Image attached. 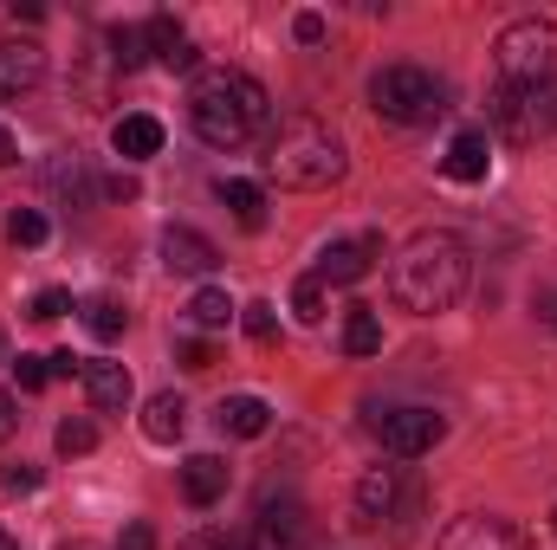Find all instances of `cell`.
Instances as JSON below:
<instances>
[{"label": "cell", "instance_id": "484cf974", "mask_svg": "<svg viewBox=\"0 0 557 550\" xmlns=\"http://www.w3.org/2000/svg\"><path fill=\"white\" fill-rule=\"evenodd\" d=\"M143 59H149V33L143 26H111V65L117 72H137Z\"/></svg>", "mask_w": 557, "mask_h": 550}, {"label": "cell", "instance_id": "52a82bcc", "mask_svg": "<svg viewBox=\"0 0 557 550\" xmlns=\"http://www.w3.org/2000/svg\"><path fill=\"white\" fill-rule=\"evenodd\" d=\"M370 434L383 440L389 460H421V453H434L447 440V421L434 409H383L370 414Z\"/></svg>", "mask_w": 557, "mask_h": 550}, {"label": "cell", "instance_id": "1f68e13d", "mask_svg": "<svg viewBox=\"0 0 557 550\" xmlns=\"http://www.w3.org/2000/svg\"><path fill=\"white\" fill-rule=\"evenodd\" d=\"M65 311H72V291H59V285L33 298V317H39V324H52V317H65Z\"/></svg>", "mask_w": 557, "mask_h": 550}, {"label": "cell", "instance_id": "e0dca14e", "mask_svg": "<svg viewBox=\"0 0 557 550\" xmlns=\"http://www.w3.org/2000/svg\"><path fill=\"white\" fill-rule=\"evenodd\" d=\"M214 421H221V434H234V440H260V434L273 427V409H267L260 396H227V402L214 409Z\"/></svg>", "mask_w": 557, "mask_h": 550}, {"label": "cell", "instance_id": "7bdbcfd3", "mask_svg": "<svg viewBox=\"0 0 557 550\" xmlns=\"http://www.w3.org/2000/svg\"><path fill=\"white\" fill-rule=\"evenodd\" d=\"M0 550H13V545H7V532H0Z\"/></svg>", "mask_w": 557, "mask_h": 550}, {"label": "cell", "instance_id": "603a6c76", "mask_svg": "<svg viewBox=\"0 0 557 550\" xmlns=\"http://www.w3.org/2000/svg\"><path fill=\"white\" fill-rule=\"evenodd\" d=\"M227 317H234V304H227L221 285H201V291L188 298V324H195V330H221Z\"/></svg>", "mask_w": 557, "mask_h": 550}, {"label": "cell", "instance_id": "ffe728a7", "mask_svg": "<svg viewBox=\"0 0 557 550\" xmlns=\"http://www.w3.org/2000/svg\"><path fill=\"white\" fill-rule=\"evenodd\" d=\"M182 427H188V402H182V396H156V402L143 409V434H149L156 447L182 440Z\"/></svg>", "mask_w": 557, "mask_h": 550}, {"label": "cell", "instance_id": "44dd1931", "mask_svg": "<svg viewBox=\"0 0 557 550\" xmlns=\"http://www.w3.org/2000/svg\"><path fill=\"white\" fill-rule=\"evenodd\" d=\"M214 195L234 208V221H240V227H260V221H267V188H260V182H240V175H227Z\"/></svg>", "mask_w": 557, "mask_h": 550}, {"label": "cell", "instance_id": "7c38bea8", "mask_svg": "<svg viewBox=\"0 0 557 550\" xmlns=\"http://www.w3.org/2000/svg\"><path fill=\"white\" fill-rule=\"evenodd\" d=\"M78 383H85V396H91V409H98V414L131 409V370H124V363H111V357H91V363L78 370Z\"/></svg>", "mask_w": 557, "mask_h": 550}, {"label": "cell", "instance_id": "8fae6325", "mask_svg": "<svg viewBox=\"0 0 557 550\" xmlns=\"http://www.w3.org/2000/svg\"><path fill=\"white\" fill-rule=\"evenodd\" d=\"M376 253H383L376 234H363V240H331V247L318 253V278H324V285H357V278L370 273Z\"/></svg>", "mask_w": 557, "mask_h": 550}, {"label": "cell", "instance_id": "83f0119b", "mask_svg": "<svg viewBox=\"0 0 557 550\" xmlns=\"http://www.w3.org/2000/svg\"><path fill=\"white\" fill-rule=\"evenodd\" d=\"M46 234H52V227H46L39 208H13V214H7V240H13V247H46Z\"/></svg>", "mask_w": 557, "mask_h": 550}, {"label": "cell", "instance_id": "f546056e", "mask_svg": "<svg viewBox=\"0 0 557 550\" xmlns=\"http://www.w3.org/2000/svg\"><path fill=\"white\" fill-rule=\"evenodd\" d=\"M240 330H247L253 343H273V337H278V311L267 304V298H260V304H247V311H240Z\"/></svg>", "mask_w": 557, "mask_h": 550}, {"label": "cell", "instance_id": "8d00e7d4", "mask_svg": "<svg viewBox=\"0 0 557 550\" xmlns=\"http://www.w3.org/2000/svg\"><path fill=\"white\" fill-rule=\"evenodd\" d=\"M0 486H7V492H33V486H39V473H33V466H7V473H0Z\"/></svg>", "mask_w": 557, "mask_h": 550}, {"label": "cell", "instance_id": "4fadbf2b", "mask_svg": "<svg viewBox=\"0 0 557 550\" xmlns=\"http://www.w3.org/2000/svg\"><path fill=\"white\" fill-rule=\"evenodd\" d=\"M143 33H149V52H156L169 72H195V65H201V52H195V39L182 33V20H175V13H149V20H143Z\"/></svg>", "mask_w": 557, "mask_h": 550}, {"label": "cell", "instance_id": "cb8c5ba5", "mask_svg": "<svg viewBox=\"0 0 557 550\" xmlns=\"http://www.w3.org/2000/svg\"><path fill=\"white\" fill-rule=\"evenodd\" d=\"M124 324H131V311H124L117 298H91V304H85V330H91L98 343H117Z\"/></svg>", "mask_w": 557, "mask_h": 550}, {"label": "cell", "instance_id": "f1b7e54d", "mask_svg": "<svg viewBox=\"0 0 557 550\" xmlns=\"http://www.w3.org/2000/svg\"><path fill=\"white\" fill-rule=\"evenodd\" d=\"M52 447H59L65 460H78V453H91V447H98V427H91L85 414H72V421H59V434H52Z\"/></svg>", "mask_w": 557, "mask_h": 550}, {"label": "cell", "instance_id": "4316f807", "mask_svg": "<svg viewBox=\"0 0 557 550\" xmlns=\"http://www.w3.org/2000/svg\"><path fill=\"white\" fill-rule=\"evenodd\" d=\"M292 317H298V324H324V278L318 273H305L292 285Z\"/></svg>", "mask_w": 557, "mask_h": 550}, {"label": "cell", "instance_id": "5b68a950", "mask_svg": "<svg viewBox=\"0 0 557 550\" xmlns=\"http://www.w3.org/2000/svg\"><path fill=\"white\" fill-rule=\"evenodd\" d=\"M370 111L396 130H421L447 111V85L428 72V65H383L370 78Z\"/></svg>", "mask_w": 557, "mask_h": 550}, {"label": "cell", "instance_id": "7402d4cb", "mask_svg": "<svg viewBox=\"0 0 557 550\" xmlns=\"http://www.w3.org/2000/svg\"><path fill=\"white\" fill-rule=\"evenodd\" d=\"M376 350H383V317L370 304H357L344 317V357H376Z\"/></svg>", "mask_w": 557, "mask_h": 550}, {"label": "cell", "instance_id": "8992f818", "mask_svg": "<svg viewBox=\"0 0 557 550\" xmlns=\"http://www.w3.org/2000/svg\"><path fill=\"white\" fill-rule=\"evenodd\" d=\"M486 111H493V130L506 142H539L557 130V98L552 91H519V85H499L493 98H486Z\"/></svg>", "mask_w": 557, "mask_h": 550}, {"label": "cell", "instance_id": "ac0fdd59", "mask_svg": "<svg viewBox=\"0 0 557 550\" xmlns=\"http://www.w3.org/2000/svg\"><path fill=\"white\" fill-rule=\"evenodd\" d=\"M486 168H493L486 130H460V137L447 142V175H454V182H486Z\"/></svg>", "mask_w": 557, "mask_h": 550}, {"label": "cell", "instance_id": "6da1fadb", "mask_svg": "<svg viewBox=\"0 0 557 550\" xmlns=\"http://www.w3.org/2000/svg\"><path fill=\"white\" fill-rule=\"evenodd\" d=\"M188 124H195V137L208 149H240V142H253L273 124V98H267V85L253 72L208 65L188 85Z\"/></svg>", "mask_w": 557, "mask_h": 550}, {"label": "cell", "instance_id": "d4e9b609", "mask_svg": "<svg viewBox=\"0 0 557 550\" xmlns=\"http://www.w3.org/2000/svg\"><path fill=\"white\" fill-rule=\"evenodd\" d=\"M46 182H52V188H65V195H72V201H91V195H98V188H91V175H85V162H78V155H59V162H46Z\"/></svg>", "mask_w": 557, "mask_h": 550}, {"label": "cell", "instance_id": "d6986e66", "mask_svg": "<svg viewBox=\"0 0 557 550\" xmlns=\"http://www.w3.org/2000/svg\"><path fill=\"white\" fill-rule=\"evenodd\" d=\"M111 149H117L124 162H143V155H156V149H162V124H156L149 111H137V117H117Z\"/></svg>", "mask_w": 557, "mask_h": 550}, {"label": "cell", "instance_id": "ba28073f", "mask_svg": "<svg viewBox=\"0 0 557 550\" xmlns=\"http://www.w3.org/2000/svg\"><path fill=\"white\" fill-rule=\"evenodd\" d=\"M441 550H539V545H532V532H519L499 512H467L441 532Z\"/></svg>", "mask_w": 557, "mask_h": 550}, {"label": "cell", "instance_id": "9c48e42d", "mask_svg": "<svg viewBox=\"0 0 557 550\" xmlns=\"http://www.w3.org/2000/svg\"><path fill=\"white\" fill-rule=\"evenodd\" d=\"M253 550H311V518L298 499H267L260 505V525H253Z\"/></svg>", "mask_w": 557, "mask_h": 550}, {"label": "cell", "instance_id": "ab89813d", "mask_svg": "<svg viewBox=\"0 0 557 550\" xmlns=\"http://www.w3.org/2000/svg\"><path fill=\"white\" fill-rule=\"evenodd\" d=\"M7 13H13V20H46V7H39V0H7Z\"/></svg>", "mask_w": 557, "mask_h": 550}, {"label": "cell", "instance_id": "d6a6232c", "mask_svg": "<svg viewBox=\"0 0 557 550\" xmlns=\"http://www.w3.org/2000/svg\"><path fill=\"white\" fill-rule=\"evenodd\" d=\"M175 550H240V538H227V532H195V538H182Z\"/></svg>", "mask_w": 557, "mask_h": 550}, {"label": "cell", "instance_id": "30bf717a", "mask_svg": "<svg viewBox=\"0 0 557 550\" xmlns=\"http://www.w3.org/2000/svg\"><path fill=\"white\" fill-rule=\"evenodd\" d=\"M396 512H403V466H370L357 479V518L363 525H383Z\"/></svg>", "mask_w": 557, "mask_h": 550}, {"label": "cell", "instance_id": "60d3db41", "mask_svg": "<svg viewBox=\"0 0 557 550\" xmlns=\"http://www.w3.org/2000/svg\"><path fill=\"white\" fill-rule=\"evenodd\" d=\"M13 162H20V149H13V137L0 130V168H13Z\"/></svg>", "mask_w": 557, "mask_h": 550}, {"label": "cell", "instance_id": "ee69618b", "mask_svg": "<svg viewBox=\"0 0 557 550\" xmlns=\"http://www.w3.org/2000/svg\"><path fill=\"white\" fill-rule=\"evenodd\" d=\"M552 532H557V512H552Z\"/></svg>", "mask_w": 557, "mask_h": 550}, {"label": "cell", "instance_id": "b9f144b4", "mask_svg": "<svg viewBox=\"0 0 557 550\" xmlns=\"http://www.w3.org/2000/svg\"><path fill=\"white\" fill-rule=\"evenodd\" d=\"M59 550H104V545H98V538H65Z\"/></svg>", "mask_w": 557, "mask_h": 550}, {"label": "cell", "instance_id": "3957f363", "mask_svg": "<svg viewBox=\"0 0 557 550\" xmlns=\"http://www.w3.org/2000/svg\"><path fill=\"white\" fill-rule=\"evenodd\" d=\"M260 168H267V182H278V188L311 195V188L344 182L350 155H344V137H337L324 117H311V111H285L273 130H267V155H260Z\"/></svg>", "mask_w": 557, "mask_h": 550}, {"label": "cell", "instance_id": "d590c367", "mask_svg": "<svg viewBox=\"0 0 557 550\" xmlns=\"http://www.w3.org/2000/svg\"><path fill=\"white\" fill-rule=\"evenodd\" d=\"M292 33H298L305 46H318V39H324V13H298V20H292Z\"/></svg>", "mask_w": 557, "mask_h": 550}, {"label": "cell", "instance_id": "2e32d148", "mask_svg": "<svg viewBox=\"0 0 557 550\" xmlns=\"http://www.w3.org/2000/svg\"><path fill=\"white\" fill-rule=\"evenodd\" d=\"M227 479H234V466H227L221 453H195V460H182V499H188V505H214V499H227Z\"/></svg>", "mask_w": 557, "mask_h": 550}, {"label": "cell", "instance_id": "9a60e30c", "mask_svg": "<svg viewBox=\"0 0 557 550\" xmlns=\"http://www.w3.org/2000/svg\"><path fill=\"white\" fill-rule=\"evenodd\" d=\"M162 266H169V273H214V266H221V253H214V240H208V234H195V227H169V234H162Z\"/></svg>", "mask_w": 557, "mask_h": 550}, {"label": "cell", "instance_id": "f35d334b", "mask_svg": "<svg viewBox=\"0 0 557 550\" xmlns=\"http://www.w3.org/2000/svg\"><path fill=\"white\" fill-rule=\"evenodd\" d=\"M13 427H20V414H13V396L0 389V440H13Z\"/></svg>", "mask_w": 557, "mask_h": 550}, {"label": "cell", "instance_id": "5bb4252c", "mask_svg": "<svg viewBox=\"0 0 557 550\" xmlns=\"http://www.w3.org/2000/svg\"><path fill=\"white\" fill-rule=\"evenodd\" d=\"M46 78V52L33 39H0V98H20Z\"/></svg>", "mask_w": 557, "mask_h": 550}, {"label": "cell", "instance_id": "74e56055", "mask_svg": "<svg viewBox=\"0 0 557 550\" xmlns=\"http://www.w3.org/2000/svg\"><path fill=\"white\" fill-rule=\"evenodd\" d=\"M52 363V376H78L85 370V357H72V350H59V357H46Z\"/></svg>", "mask_w": 557, "mask_h": 550}, {"label": "cell", "instance_id": "7a4b0ae2", "mask_svg": "<svg viewBox=\"0 0 557 550\" xmlns=\"http://www.w3.org/2000/svg\"><path fill=\"white\" fill-rule=\"evenodd\" d=\"M467 278H473V253H467V240L434 227V234H416V240L396 253V266H389V291H396L403 311L434 317V311H454V304L467 298Z\"/></svg>", "mask_w": 557, "mask_h": 550}, {"label": "cell", "instance_id": "4dcf8cb0", "mask_svg": "<svg viewBox=\"0 0 557 550\" xmlns=\"http://www.w3.org/2000/svg\"><path fill=\"white\" fill-rule=\"evenodd\" d=\"M13 383L33 396V389H46V383H52V363H46V357H20V363H13Z\"/></svg>", "mask_w": 557, "mask_h": 550}, {"label": "cell", "instance_id": "e575fe53", "mask_svg": "<svg viewBox=\"0 0 557 550\" xmlns=\"http://www.w3.org/2000/svg\"><path fill=\"white\" fill-rule=\"evenodd\" d=\"M175 357H182V370H208V343H201V337H182Z\"/></svg>", "mask_w": 557, "mask_h": 550}, {"label": "cell", "instance_id": "277c9868", "mask_svg": "<svg viewBox=\"0 0 557 550\" xmlns=\"http://www.w3.org/2000/svg\"><path fill=\"white\" fill-rule=\"evenodd\" d=\"M493 59H499V78H506V85H519V91H552L557 85V20L525 13V20L499 26Z\"/></svg>", "mask_w": 557, "mask_h": 550}, {"label": "cell", "instance_id": "836d02e7", "mask_svg": "<svg viewBox=\"0 0 557 550\" xmlns=\"http://www.w3.org/2000/svg\"><path fill=\"white\" fill-rule=\"evenodd\" d=\"M117 550H156V532H149L143 518H131V525H124V538H117Z\"/></svg>", "mask_w": 557, "mask_h": 550}]
</instances>
